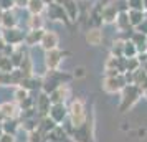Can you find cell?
Listing matches in <instances>:
<instances>
[{
    "label": "cell",
    "mask_w": 147,
    "mask_h": 142,
    "mask_svg": "<svg viewBox=\"0 0 147 142\" xmlns=\"http://www.w3.org/2000/svg\"><path fill=\"white\" fill-rule=\"evenodd\" d=\"M88 112H86V102L81 98H73L68 106V121L73 124L74 129H80L86 124Z\"/></svg>",
    "instance_id": "obj_1"
},
{
    "label": "cell",
    "mask_w": 147,
    "mask_h": 142,
    "mask_svg": "<svg viewBox=\"0 0 147 142\" xmlns=\"http://www.w3.org/2000/svg\"><path fill=\"white\" fill-rule=\"evenodd\" d=\"M144 94V89L140 88L139 84H126V88L121 91V104H119V111L126 112L132 108L136 102L139 101Z\"/></svg>",
    "instance_id": "obj_2"
},
{
    "label": "cell",
    "mask_w": 147,
    "mask_h": 142,
    "mask_svg": "<svg viewBox=\"0 0 147 142\" xmlns=\"http://www.w3.org/2000/svg\"><path fill=\"white\" fill-rule=\"evenodd\" d=\"M126 79H124V75H117V76H104L102 79V89L109 93V94H116V93H121L122 89L126 88Z\"/></svg>",
    "instance_id": "obj_3"
},
{
    "label": "cell",
    "mask_w": 147,
    "mask_h": 142,
    "mask_svg": "<svg viewBox=\"0 0 147 142\" xmlns=\"http://www.w3.org/2000/svg\"><path fill=\"white\" fill-rule=\"evenodd\" d=\"M2 40L5 41L7 45H12V46H18L25 41V32H22L20 28H3L2 30Z\"/></svg>",
    "instance_id": "obj_4"
},
{
    "label": "cell",
    "mask_w": 147,
    "mask_h": 142,
    "mask_svg": "<svg viewBox=\"0 0 147 142\" xmlns=\"http://www.w3.org/2000/svg\"><path fill=\"white\" fill-rule=\"evenodd\" d=\"M48 117L56 124V126H63L65 121L68 119V108L66 104H51Z\"/></svg>",
    "instance_id": "obj_5"
},
{
    "label": "cell",
    "mask_w": 147,
    "mask_h": 142,
    "mask_svg": "<svg viewBox=\"0 0 147 142\" xmlns=\"http://www.w3.org/2000/svg\"><path fill=\"white\" fill-rule=\"evenodd\" d=\"M69 96H71V89L68 86V83H65V84H60L50 94V99H51V104H66Z\"/></svg>",
    "instance_id": "obj_6"
},
{
    "label": "cell",
    "mask_w": 147,
    "mask_h": 142,
    "mask_svg": "<svg viewBox=\"0 0 147 142\" xmlns=\"http://www.w3.org/2000/svg\"><path fill=\"white\" fill-rule=\"evenodd\" d=\"M119 12H121L119 5H116L114 2L104 5L102 10H101V18H102V23H106V25H113V23H116V18H117Z\"/></svg>",
    "instance_id": "obj_7"
},
{
    "label": "cell",
    "mask_w": 147,
    "mask_h": 142,
    "mask_svg": "<svg viewBox=\"0 0 147 142\" xmlns=\"http://www.w3.org/2000/svg\"><path fill=\"white\" fill-rule=\"evenodd\" d=\"M50 108H51V99H50V94L43 93L41 91L38 98H35V109H36V114L40 117H45L50 112Z\"/></svg>",
    "instance_id": "obj_8"
},
{
    "label": "cell",
    "mask_w": 147,
    "mask_h": 142,
    "mask_svg": "<svg viewBox=\"0 0 147 142\" xmlns=\"http://www.w3.org/2000/svg\"><path fill=\"white\" fill-rule=\"evenodd\" d=\"M65 51L61 50H50V51H45V65H47L48 69H58V66L63 61V56H65Z\"/></svg>",
    "instance_id": "obj_9"
},
{
    "label": "cell",
    "mask_w": 147,
    "mask_h": 142,
    "mask_svg": "<svg viewBox=\"0 0 147 142\" xmlns=\"http://www.w3.org/2000/svg\"><path fill=\"white\" fill-rule=\"evenodd\" d=\"M60 45V36L55 33L53 30H45L43 33V38L40 41V46L45 50V51H50V50H56Z\"/></svg>",
    "instance_id": "obj_10"
},
{
    "label": "cell",
    "mask_w": 147,
    "mask_h": 142,
    "mask_svg": "<svg viewBox=\"0 0 147 142\" xmlns=\"http://www.w3.org/2000/svg\"><path fill=\"white\" fill-rule=\"evenodd\" d=\"M47 12H48V17H50L53 22H65V23L69 22V18H68V15H66V12H65L63 5H58V3L53 2V3L47 5Z\"/></svg>",
    "instance_id": "obj_11"
},
{
    "label": "cell",
    "mask_w": 147,
    "mask_h": 142,
    "mask_svg": "<svg viewBox=\"0 0 147 142\" xmlns=\"http://www.w3.org/2000/svg\"><path fill=\"white\" fill-rule=\"evenodd\" d=\"M84 38H86L88 45H91V46H99L101 43L104 41V33L101 32L99 27H93V28H88L86 30Z\"/></svg>",
    "instance_id": "obj_12"
},
{
    "label": "cell",
    "mask_w": 147,
    "mask_h": 142,
    "mask_svg": "<svg viewBox=\"0 0 147 142\" xmlns=\"http://www.w3.org/2000/svg\"><path fill=\"white\" fill-rule=\"evenodd\" d=\"M0 112L3 116V119H17L20 116V106H17V102H2L0 104Z\"/></svg>",
    "instance_id": "obj_13"
},
{
    "label": "cell",
    "mask_w": 147,
    "mask_h": 142,
    "mask_svg": "<svg viewBox=\"0 0 147 142\" xmlns=\"http://www.w3.org/2000/svg\"><path fill=\"white\" fill-rule=\"evenodd\" d=\"M43 33H45V30L41 28V30H28L27 33H25V45L27 46H35V45H40L41 38H43Z\"/></svg>",
    "instance_id": "obj_14"
},
{
    "label": "cell",
    "mask_w": 147,
    "mask_h": 142,
    "mask_svg": "<svg viewBox=\"0 0 147 142\" xmlns=\"http://www.w3.org/2000/svg\"><path fill=\"white\" fill-rule=\"evenodd\" d=\"M116 27L119 30V33H126V32H131L134 30L131 22H129V13L127 12H119L117 18H116Z\"/></svg>",
    "instance_id": "obj_15"
},
{
    "label": "cell",
    "mask_w": 147,
    "mask_h": 142,
    "mask_svg": "<svg viewBox=\"0 0 147 142\" xmlns=\"http://www.w3.org/2000/svg\"><path fill=\"white\" fill-rule=\"evenodd\" d=\"M63 8H65V12H66L69 22L80 20V5H78L76 0H68L66 3L63 5Z\"/></svg>",
    "instance_id": "obj_16"
},
{
    "label": "cell",
    "mask_w": 147,
    "mask_h": 142,
    "mask_svg": "<svg viewBox=\"0 0 147 142\" xmlns=\"http://www.w3.org/2000/svg\"><path fill=\"white\" fill-rule=\"evenodd\" d=\"M27 50L23 48V45H18V46L13 50V53L10 55V61H12V65H13V68H20V65L23 63V60H25V56H27Z\"/></svg>",
    "instance_id": "obj_17"
},
{
    "label": "cell",
    "mask_w": 147,
    "mask_h": 142,
    "mask_svg": "<svg viewBox=\"0 0 147 142\" xmlns=\"http://www.w3.org/2000/svg\"><path fill=\"white\" fill-rule=\"evenodd\" d=\"M127 13H129V22H131L132 28H137L147 18L146 10H127Z\"/></svg>",
    "instance_id": "obj_18"
},
{
    "label": "cell",
    "mask_w": 147,
    "mask_h": 142,
    "mask_svg": "<svg viewBox=\"0 0 147 142\" xmlns=\"http://www.w3.org/2000/svg\"><path fill=\"white\" fill-rule=\"evenodd\" d=\"M121 75L119 69H117V58L116 56H111L104 61V76H117Z\"/></svg>",
    "instance_id": "obj_19"
},
{
    "label": "cell",
    "mask_w": 147,
    "mask_h": 142,
    "mask_svg": "<svg viewBox=\"0 0 147 142\" xmlns=\"http://www.w3.org/2000/svg\"><path fill=\"white\" fill-rule=\"evenodd\" d=\"M45 8H47V3L43 0H28L27 10L30 15H41Z\"/></svg>",
    "instance_id": "obj_20"
},
{
    "label": "cell",
    "mask_w": 147,
    "mask_h": 142,
    "mask_svg": "<svg viewBox=\"0 0 147 142\" xmlns=\"http://www.w3.org/2000/svg\"><path fill=\"white\" fill-rule=\"evenodd\" d=\"M17 17H15L13 10H5L3 12V18H2V27L3 28H15L17 27Z\"/></svg>",
    "instance_id": "obj_21"
},
{
    "label": "cell",
    "mask_w": 147,
    "mask_h": 142,
    "mask_svg": "<svg viewBox=\"0 0 147 142\" xmlns=\"http://www.w3.org/2000/svg\"><path fill=\"white\" fill-rule=\"evenodd\" d=\"M2 129H3L5 134L15 135L17 134V131L20 129V122L17 121V119H5V121L2 122Z\"/></svg>",
    "instance_id": "obj_22"
},
{
    "label": "cell",
    "mask_w": 147,
    "mask_h": 142,
    "mask_svg": "<svg viewBox=\"0 0 147 142\" xmlns=\"http://www.w3.org/2000/svg\"><path fill=\"white\" fill-rule=\"evenodd\" d=\"M27 23H28V30H41L45 27V20H43L41 15H30Z\"/></svg>",
    "instance_id": "obj_23"
},
{
    "label": "cell",
    "mask_w": 147,
    "mask_h": 142,
    "mask_svg": "<svg viewBox=\"0 0 147 142\" xmlns=\"http://www.w3.org/2000/svg\"><path fill=\"white\" fill-rule=\"evenodd\" d=\"M139 55L137 46L134 45L132 40H126L124 41V58H136Z\"/></svg>",
    "instance_id": "obj_24"
},
{
    "label": "cell",
    "mask_w": 147,
    "mask_h": 142,
    "mask_svg": "<svg viewBox=\"0 0 147 142\" xmlns=\"http://www.w3.org/2000/svg\"><path fill=\"white\" fill-rule=\"evenodd\" d=\"M124 41L126 40H117L113 43V46H111V56H116V58H121V56H124Z\"/></svg>",
    "instance_id": "obj_25"
},
{
    "label": "cell",
    "mask_w": 147,
    "mask_h": 142,
    "mask_svg": "<svg viewBox=\"0 0 147 142\" xmlns=\"http://www.w3.org/2000/svg\"><path fill=\"white\" fill-rule=\"evenodd\" d=\"M28 96H30V91H27L25 88H22V86H15V91H13V98H15V102L17 104H20L27 99Z\"/></svg>",
    "instance_id": "obj_26"
},
{
    "label": "cell",
    "mask_w": 147,
    "mask_h": 142,
    "mask_svg": "<svg viewBox=\"0 0 147 142\" xmlns=\"http://www.w3.org/2000/svg\"><path fill=\"white\" fill-rule=\"evenodd\" d=\"M15 68L13 65H12V61H10V58L8 56H2L0 58V71L2 73H12Z\"/></svg>",
    "instance_id": "obj_27"
},
{
    "label": "cell",
    "mask_w": 147,
    "mask_h": 142,
    "mask_svg": "<svg viewBox=\"0 0 147 142\" xmlns=\"http://www.w3.org/2000/svg\"><path fill=\"white\" fill-rule=\"evenodd\" d=\"M28 142H45V134L38 131V129H35L32 132H28Z\"/></svg>",
    "instance_id": "obj_28"
},
{
    "label": "cell",
    "mask_w": 147,
    "mask_h": 142,
    "mask_svg": "<svg viewBox=\"0 0 147 142\" xmlns=\"http://www.w3.org/2000/svg\"><path fill=\"white\" fill-rule=\"evenodd\" d=\"M140 68H142V65H140V61H139L137 56H136V58H127V71L134 73V71H137Z\"/></svg>",
    "instance_id": "obj_29"
},
{
    "label": "cell",
    "mask_w": 147,
    "mask_h": 142,
    "mask_svg": "<svg viewBox=\"0 0 147 142\" xmlns=\"http://www.w3.org/2000/svg\"><path fill=\"white\" fill-rule=\"evenodd\" d=\"M129 10H144V2L142 0H126Z\"/></svg>",
    "instance_id": "obj_30"
},
{
    "label": "cell",
    "mask_w": 147,
    "mask_h": 142,
    "mask_svg": "<svg viewBox=\"0 0 147 142\" xmlns=\"http://www.w3.org/2000/svg\"><path fill=\"white\" fill-rule=\"evenodd\" d=\"M0 86H12V76H10V73H2L0 71Z\"/></svg>",
    "instance_id": "obj_31"
},
{
    "label": "cell",
    "mask_w": 147,
    "mask_h": 142,
    "mask_svg": "<svg viewBox=\"0 0 147 142\" xmlns=\"http://www.w3.org/2000/svg\"><path fill=\"white\" fill-rule=\"evenodd\" d=\"M15 7V2L13 0H0V8L5 12V10H12Z\"/></svg>",
    "instance_id": "obj_32"
},
{
    "label": "cell",
    "mask_w": 147,
    "mask_h": 142,
    "mask_svg": "<svg viewBox=\"0 0 147 142\" xmlns=\"http://www.w3.org/2000/svg\"><path fill=\"white\" fill-rule=\"evenodd\" d=\"M0 142H17V139H15V135L5 134V132H3V135L0 137Z\"/></svg>",
    "instance_id": "obj_33"
},
{
    "label": "cell",
    "mask_w": 147,
    "mask_h": 142,
    "mask_svg": "<svg viewBox=\"0 0 147 142\" xmlns=\"http://www.w3.org/2000/svg\"><path fill=\"white\" fill-rule=\"evenodd\" d=\"M136 30H137V32H140V33H144V35L147 36V18H146L144 22H142V23H140V25H139L137 28H136Z\"/></svg>",
    "instance_id": "obj_34"
},
{
    "label": "cell",
    "mask_w": 147,
    "mask_h": 142,
    "mask_svg": "<svg viewBox=\"0 0 147 142\" xmlns=\"http://www.w3.org/2000/svg\"><path fill=\"white\" fill-rule=\"evenodd\" d=\"M15 2V7L17 8H27L28 5V0H13Z\"/></svg>",
    "instance_id": "obj_35"
},
{
    "label": "cell",
    "mask_w": 147,
    "mask_h": 142,
    "mask_svg": "<svg viewBox=\"0 0 147 142\" xmlns=\"http://www.w3.org/2000/svg\"><path fill=\"white\" fill-rule=\"evenodd\" d=\"M76 71H78V73H74V76H78V78H80V76H84V69H83V68H78Z\"/></svg>",
    "instance_id": "obj_36"
},
{
    "label": "cell",
    "mask_w": 147,
    "mask_h": 142,
    "mask_svg": "<svg viewBox=\"0 0 147 142\" xmlns=\"http://www.w3.org/2000/svg\"><path fill=\"white\" fill-rule=\"evenodd\" d=\"M68 0H55V3H58V5H65Z\"/></svg>",
    "instance_id": "obj_37"
},
{
    "label": "cell",
    "mask_w": 147,
    "mask_h": 142,
    "mask_svg": "<svg viewBox=\"0 0 147 142\" xmlns=\"http://www.w3.org/2000/svg\"><path fill=\"white\" fill-rule=\"evenodd\" d=\"M63 142H76V141H74L73 137H66V139H65Z\"/></svg>",
    "instance_id": "obj_38"
},
{
    "label": "cell",
    "mask_w": 147,
    "mask_h": 142,
    "mask_svg": "<svg viewBox=\"0 0 147 142\" xmlns=\"http://www.w3.org/2000/svg\"><path fill=\"white\" fill-rule=\"evenodd\" d=\"M2 18H3V10L0 8V27H2Z\"/></svg>",
    "instance_id": "obj_39"
},
{
    "label": "cell",
    "mask_w": 147,
    "mask_h": 142,
    "mask_svg": "<svg viewBox=\"0 0 147 142\" xmlns=\"http://www.w3.org/2000/svg\"><path fill=\"white\" fill-rule=\"evenodd\" d=\"M43 2H45V3H47V5H50V3H53L55 0H43Z\"/></svg>",
    "instance_id": "obj_40"
},
{
    "label": "cell",
    "mask_w": 147,
    "mask_h": 142,
    "mask_svg": "<svg viewBox=\"0 0 147 142\" xmlns=\"http://www.w3.org/2000/svg\"><path fill=\"white\" fill-rule=\"evenodd\" d=\"M142 2H144V10L147 12V0H142Z\"/></svg>",
    "instance_id": "obj_41"
},
{
    "label": "cell",
    "mask_w": 147,
    "mask_h": 142,
    "mask_svg": "<svg viewBox=\"0 0 147 142\" xmlns=\"http://www.w3.org/2000/svg\"><path fill=\"white\" fill-rule=\"evenodd\" d=\"M144 96H146V98H147V89H146V91H144Z\"/></svg>",
    "instance_id": "obj_42"
},
{
    "label": "cell",
    "mask_w": 147,
    "mask_h": 142,
    "mask_svg": "<svg viewBox=\"0 0 147 142\" xmlns=\"http://www.w3.org/2000/svg\"><path fill=\"white\" fill-rule=\"evenodd\" d=\"M80 2H89V0H80Z\"/></svg>",
    "instance_id": "obj_43"
}]
</instances>
